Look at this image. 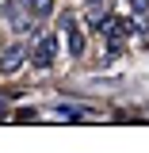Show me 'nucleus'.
<instances>
[{"instance_id":"nucleus-1","label":"nucleus","mask_w":149,"mask_h":153,"mask_svg":"<svg viewBox=\"0 0 149 153\" xmlns=\"http://www.w3.org/2000/svg\"><path fill=\"white\" fill-rule=\"evenodd\" d=\"M27 61H31L27 42H12V46H4V54H0V73H4V76H12V73H19Z\"/></svg>"},{"instance_id":"nucleus-2","label":"nucleus","mask_w":149,"mask_h":153,"mask_svg":"<svg viewBox=\"0 0 149 153\" xmlns=\"http://www.w3.org/2000/svg\"><path fill=\"white\" fill-rule=\"evenodd\" d=\"M54 54H57V35H38L35 50H31V65L46 69V65H54Z\"/></svg>"},{"instance_id":"nucleus-3","label":"nucleus","mask_w":149,"mask_h":153,"mask_svg":"<svg viewBox=\"0 0 149 153\" xmlns=\"http://www.w3.org/2000/svg\"><path fill=\"white\" fill-rule=\"evenodd\" d=\"M92 27L99 31V35H107V38H122V35H126V31L134 27V23H130L126 16H99Z\"/></svg>"},{"instance_id":"nucleus-4","label":"nucleus","mask_w":149,"mask_h":153,"mask_svg":"<svg viewBox=\"0 0 149 153\" xmlns=\"http://www.w3.org/2000/svg\"><path fill=\"white\" fill-rule=\"evenodd\" d=\"M61 31L69 35V54H73V57H80V54H84V31L76 27V19L61 16Z\"/></svg>"},{"instance_id":"nucleus-5","label":"nucleus","mask_w":149,"mask_h":153,"mask_svg":"<svg viewBox=\"0 0 149 153\" xmlns=\"http://www.w3.org/2000/svg\"><path fill=\"white\" fill-rule=\"evenodd\" d=\"M12 27H16L19 35H31V31H35V19H31V16H23L19 8H12Z\"/></svg>"},{"instance_id":"nucleus-6","label":"nucleus","mask_w":149,"mask_h":153,"mask_svg":"<svg viewBox=\"0 0 149 153\" xmlns=\"http://www.w3.org/2000/svg\"><path fill=\"white\" fill-rule=\"evenodd\" d=\"M27 8H31V16H35V19L54 16V0H27Z\"/></svg>"}]
</instances>
